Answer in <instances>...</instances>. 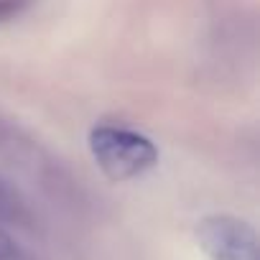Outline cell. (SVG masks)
I'll use <instances>...</instances> for the list:
<instances>
[{
  "mask_svg": "<svg viewBox=\"0 0 260 260\" xmlns=\"http://www.w3.org/2000/svg\"><path fill=\"white\" fill-rule=\"evenodd\" d=\"M197 240L212 260H260L255 230L232 214L204 217L197 227Z\"/></svg>",
  "mask_w": 260,
  "mask_h": 260,
  "instance_id": "2",
  "label": "cell"
},
{
  "mask_svg": "<svg viewBox=\"0 0 260 260\" xmlns=\"http://www.w3.org/2000/svg\"><path fill=\"white\" fill-rule=\"evenodd\" d=\"M89 151L115 181L136 179L158 164V148L146 136L117 125H97L89 133Z\"/></svg>",
  "mask_w": 260,
  "mask_h": 260,
  "instance_id": "1",
  "label": "cell"
},
{
  "mask_svg": "<svg viewBox=\"0 0 260 260\" xmlns=\"http://www.w3.org/2000/svg\"><path fill=\"white\" fill-rule=\"evenodd\" d=\"M34 3H36V0H0V23H8V21L18 18Z\"/></svg>",
  "mask_w": 260,
  "mask_h": 260,
  "instance_id": "4",
  "label": "cell"
},
{
  "mask_svg": "<svg viewBox=\"0 0 260 260\" xmlns=\"http://www.w3.org/2000/svg\"><path fill=\"white\" fill-rule=\"evenodd\" d=\"M0 260H34L6 230H0Z\"/></svg>",
  "mask_w": 260,
  "mask_h": 260,
  "instance_id": "3",
  "label": "cell"
}]
</instances>
